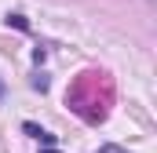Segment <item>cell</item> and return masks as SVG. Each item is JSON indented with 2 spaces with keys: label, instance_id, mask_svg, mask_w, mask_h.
<instances>
[{
  "label": "cell",
  "instance_id": "6da1fadb",
  "mask_svg": "<svg viewBox=\"0 0 157 153\" xmlns=\"http://www.w3.org/2000/svg\"><path fill=\"white\" fill-rule=\"evenodd\" d=\"M26 131H29L33 139H40L44 146H51V142H55V135H48V131H44V128H37V124H26Z\"/></svg>",
  "mask_w": 157,
  "mask_h": 153
},
{
  "label": "cell",
  "instance_id": "7a4b0ae2",
  "mask_svg": "<svg viewBox=\"0 0 157 153\" xmlns=\"http://www.w3.org/2000/svg\"><path fill=\"white\" fill-rule=\"evenodd\" d=\"M7 22H11V26H15V29H29V22H26V18H22V15H11V18H7Z\"/></svg>",
  "mask_w": 157,
  "mask_h": 153
},
{
  "label": "cell",
  "instance_id": "3957f363",
  "mask_svg": "<svg viewBox=\"0 0 157 153\" xmlns=\"http://www.w3.org/2000/svg\"><path fill=\"white\" fill-rule=\"evenodd\" d=\"M99 153H128V150H121V146H102Z\"/></svg>",
  "mask_w": 157,
  "mask_h": 153
}]
</instances>
